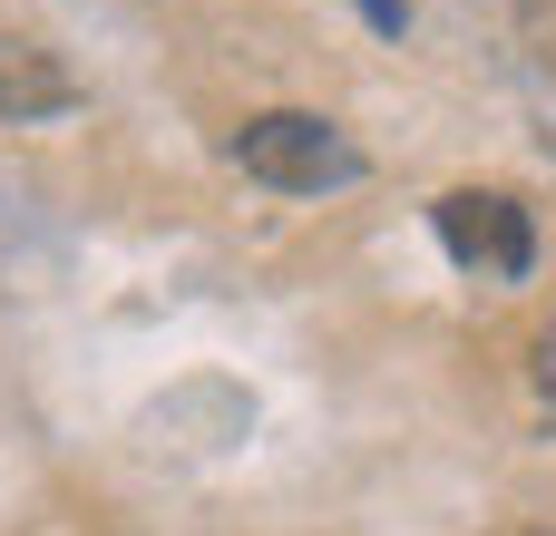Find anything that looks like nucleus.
Masks as SVG:
<instances>
[{
    "mask_svg": "<svg viewBox=\"0 0 556 536\" xmlns=\"http://www.w3.org/2000/svg\"><path fill=\"white\" fill-rule=\"evenodd\" d=\"M59 107H78V78L39 39H10L0 29V117H59Z\"/></svg>",
    "mask_w": 556,
    "mask_h": 536,
    "instance_id": "3",
    "label": "nucleus"
},
{
    "mask_svg": "<svg viewBox=\"0 0 556 536\" xmlns=\"http://www.w3.org/2000/svg\"><path fill=\"white\" fill-rule=\"evenodd\" d=\"M430 225H440L450 264L479 273V283H528V264H538V225H528V205L498 195V186H450V195L430 205Z\"/></svg>",
    "mask_w": 556,
    "mask_h": 536,
    "instance_id": "2",
    "label": "nucleus"
},
{
    "mask_svg": "<svg viewBox=\"0 0 556 536\" xmlns=\"http://www.w3.org/2000/svg\"><path fill=\"white\" fill-rule=\"evenodd\" d=\"M235 166L254 186H283V195H323V186H352L362 176V146L313 117V107H274V117H244L235 127Z\"/></svg>",
    "mask_w": 556,
    "mask_h": 536,
    "instance_id": "1",
    "label": "nucleus"
},
{
    "mask_svg": "<svg viewBox=\"0 0 556 536\" xmlns=\"http://www.w3.org/2000/svg\"><path fill=\"white\" fill-rule=\"evenodd\" d=\"M538 391H547V400H556V322H547V332H538Z\"/></svg>",
    "mask_w": 556,
    "mask_h": 536,
    "instance_id": "4",
    "label": "nucleus"
}]
</instances>
